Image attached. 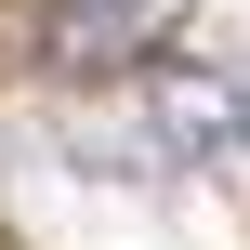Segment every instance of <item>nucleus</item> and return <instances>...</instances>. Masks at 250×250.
<instances>
[{
    "mask_svg": "<svg viewBox=\"0 0 250 250\" xmlns=\"http://www.w3.org/2000/svg\"><path fill=\"white\" fill-rule=\"evenodd\" d=\"M145 119H158V145H171V158L237 171V158H250V66H211V53L145 66Z\"/></svg>",
    "mask_w": 250,
    "mask_h": 250,
    "instance_id": "nucleus-1",
    "label": "nucleus"
},
{
    "mask_svg": "<svg viewBox=\"0 0 250 250\" xmlns=\"http://www.w3.org/2000/svg\"><path fill=\"white\" fill-rule=\"evenodd\" d=\"M40 53L66 79H119V66L158 53V13L145 0H40Z\"/></svg>",
    "mask_w": 250,
    "mask_h": 250,
    "instance_id": "nucleus-2",
    "label": "nucleus"
},
{
    "mask_svg": "<svg viewBox=\"0 0 250 250\" xmlns=\"http://www.w3.org/2000/svg\"><path fill=\"white\" fill-rule=\"evenodd\" d=\"M66 158L105 171V185H158V171H185V158L158 145V119H66Z\"/></svg>",
    "mask_w": 250,
    "mask_h": 250,
    "instance_id": "nucleus-3",
    "label": "nucleus"
}]
</instances>
